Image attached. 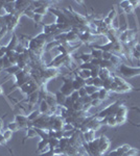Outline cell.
<instances>
[{
  "instance_id": "obj_1",
  "label": "cell",
  "mask_w": 140,
  "mask_h": 156,
  "mask_svg": "<svg viewBox=\"0 0 140 156\" xmlns=\"http://www.w3.org/2000/svg\"><path fill=\"white\" fill-rule=\"evenodd\" d=\"M125 103H126V100L115 101L114 103L110 104L109 106H107L106 108H103V110L98 112L97 114H96V118H97L98 120H101V119H103V118H107V117H115V115H116L118 108Z\"/></svg>"
},
{
  "instance_id": "obj_2",
  "label": "cell",
  "mask_w": 140,
  "mask_h": 156,
  "mask_svg": "<svg viewBox=\"0 0 140 156\" xmlns=\"http://www.w3.org/2000/svg\"><path fill=\"white\" fill-rule=\"evenodd\" d=\"M116 71L126 78H133L135 76L140 75V67H131L126 64L121 65Z\"/></svg>"
},
{
  "instance_id": "obj_3",
  "label": "cell",
  "mask_w": 140,
  "mask_h": 156,
  "mask_svg": "<svg viewBox=\"0 0 140 156\" xmlns=\"http://www.w3.org/2000/svg\"><path fill=\"white\" fill-rule=\"evenodd\" d=\"M62 79H63V85L60 87L59 91L62 93L64 96L69 97L70 95L74 92V89H73V79L74 78H71L70 76H63Z\"/></svg>"
},
{
  "instance_id": "obj_4",
  "label": "cell",
  "mask_w": 140,
  "mask_h": 156,
  "mask_svg": "<svg viewBox=\"0 0 140 156\" xmlns=\"http://www.w3.org/2000/svg\"><path fill=\"white\" fill-rule=\"evenodd\" d=\"M15 122L18 124L20 129H27V128L33 127V124L30 121H28L27 116H24V115H16Z\"/></svg>"
},
{
  "instance_id": "obj_5",
  "label": "cell",
  "mask_w": 140,
  "mask_h": 156,
  "mask_svg": "<svg viewBox=\"0 0 140 156\" xmlns=\"http://www.w3.org/2000/svg\"><path fill=\"white\" fill-rule=\"evenodd\" d=\"M98 139H99V144H98L99 154H106V152L109 150L110 146H111V141L105 134H101Z\"/></svg>"
},
{
  "instance_id": "obj_6",
  "label": "cell",
  "mask_w": 140,
  "mask_h": 156,
  "mask_svg": "<svg viewBox=\"0 0 140 156\" xmlns=\"http://www.w3.org/2000/svg\"><path fill=\"white\" fill-rule=\"evenodd\" d=\"M86 87V81L85 79L81 78L80 76H78L74 73V79H73V89L74 91H78V90L83 89Z\"/></svg>"
},
{
  "instance_id": "obj_7",
  "label": "cell",
  "mask_w": 140,
  "mask_h": 156,
  "mask_svg": "<svg viewBox=\"0 0 140 156\" xmlns=\"http://www.w3.org/2000/svg\"><path fill=\"white\" fill-rule=\"evenodd\" d=\"M19 44V40H18L17 35L15 33H13V37L11 39L10 43L6 45V48H8V51H15V48L17 47V45Z\"/></svg>"
},
{
  "instance_id": "obj_8",
  "label": "cell",
  "mask_w": 140,
  "mask_h": 156,
  "mask_svg": "<svg viewBox=\"0 0 140 156\" xmlns=\"http://www.w3.org/2000/svg\"><path fill=\"white\" fill-rule=\"evenodd\" d=\"M38 136V133H37V131H36V129L33 127H30V128H27L26 129V135L24 136V139H23V142L22 143H25L27 139H35V137H37Z\"/></svg>"
},
{
  "instance_id": "obj_9",
  "label": "cell",
  "mask_w": 140,
  "mask_h": 156,
  "mask_svg": "<svg viewBox=\"0 0 140 156\" xmlns=\"http://www.w3.org/2000/svg\"><path fill=\"white\" fill-rule=\"evenodd\" d=\"M111 76H112V72L110 71L109 69H107V68H100V69H99L98 77L100 79H103V80H106V79L111 77Z\"/></svg>"
},
{
  "instance_id": "obj_10",
  "label": "cell",
  "mask_w": 140,
  "mask_h": 156,
  "mask_svg": "<svg viewBox=\"0 0 140 156\" xmlns=\"http://www.w3.org/2000/svg\"><path fill=\"white\" fill-rule=\"evenodd\" d=\"M82 134H83V139H84L86 143H90L93 139H95V131L93 130H89L85 133H82Z\"/></svg>"
},
{
  "instance_id": "obj_11",
  "label": "cell",
  "mask_w": 140,
  "mask_h": 156,
  "mask_svg": "<svg viewBox=\"0 0 140 156\" xmlns=\"http://www.w3.org/2000/svg\"><path fill=\"white\" fill-rule=\"evenodd\" d=\"M80 41V37H78V33H76L75 31L70 30L67 32V42L71 44L72 42H78Z\"/></svg>"
},
{
  "instance_id": "obj_12",
  "label": "cell",
  "mask_w": 140,
  "mask_h": 156,
  "mask_svg": "<svg viewBox=\"0 0 140 156\" xmlns=\"http://www.w3.org/2000/svg\"><path fill=\"white\" fill-rule=\"evenodd\" d=\"M56 96V104H58V106H64L65 104V101H66V96H64V95L62 94L60 91L56 92L55 94Z\"/></svg>"
},
{
  "instance_id": "obj_13",
  "label": "cell",
  "mask_w": 140,
  "mask_h": 156,
  "mask_svg": "<svg viewBox=\"0 0 140 156\" xmlns=\"http://www.w3.org/2000/svg\"><path fill=\"white\" fill-rule=\"evenodd\" d=\"M39 92H35V93H33V94L28 96V100L27 101H28L29 105H30V107H31V105H35V104H37L38 100H39V98H40Z\"/></svg>"
},
{
  "instance_id": "obj_14",
  "label": "cell",
  "mask_w": 140,
  "mask_h": 156,
  "mask_svg": "<svg viewBox=\"0 0 140 156\" xmlns=\"http://www.w3.org/2000/svg\"><path fill=\"white\" fill-rule=\"evenodd\" d=\"M91 49V55L93 56V58H97V60H103V51L100 50V49H97V48H94V47H90Z\"/></svg>"
},
{
  "instance_id": "obj_15",
  "label": "cell",
  "mask_w": 140,
  "mask_h": 156,
  "mask_svg": "<svg viewBox=\"0 0 140 156\" xmlns=\"http://www.w3.org/2000/svg\"><path fill=\"white\" fill-rule=\"evenodd\" d=\"M74 73L76 74L78 76H80L81 78H83V79H88V78H90L91 77V71H89V70H78L76 72H74Z\"/></svg>"
},
{
  "instance_id": "obj_16",
  "label": "cell",
  "mask_w": 140,
  "mask_h": 156,
  "mask_svg": "<svg viewBox=\"0 0 140 156\" xmlns=\"http://www.w3.org/2000/svg\"><path fill=\"white\" fill-rule=\"evenodd\" d=\"M49 109H50V106L48 105V103H47L45 100H42L41 103H40V107H39L40 112H41V114L49 115Z\"/></svg>"
},
{
  "instance_id": "obj_17",
  "label": "cell",
  "mask_w": 140,
  "mask_h": 156,
  "mask_svg": "<svg viewBox=\"0 0 140 156\" xmlns=\"http://www.w3.org/2000/svg\"><path fill=\"white\" fill-rule=\"evenodd\" d=\"M98 93H99V97H98V99L99 100H101L103 102L105 100H107L108 98L110 97V92L108 91V90H106V89H99L98 90Z\"/></svg>"
},
{
  "instance_id": "obj_18",
  "label": "cell",
  "mask_w": 140,
  "mask_h": 156,
  "mask_svg": "<svg viewBox=\"0 0 140 156\" xmlns=\"http://www.w3.org/2000/svg\"><path fill=\"white\" fill-rule=\"evenodd\" d=\"M78 60H82L83 64H86V63H91L92 60H93V56L91 55V53H82L80 56H78Z\"/></svg>"
},
{
  "instance_id": "obj_19",
  "label": "cell",
  "mask_w": 140,
  "mask_h": 156,
  "mask_svg": "<svg viewBox=\"0 0 140 156\" xmlns=\"http://www.w3.org/2000/svg\"><path fill=\"white\" fill-rule=\"evenodd\" d=\"M126 115H128V107H126V105H125V104H122V105L118 108L115 117H128Z\"/></svg>"
},
{
  "instance_id": "obj_20",
  "label": "cell",
  "mask_w": 140,
  "mask_h": 156,
  "mask_svg": "<svg viewBox=\"0 0 140 156\" xmlns=\"http://www.w3.org/2000/svg\"><path fill=\"white\" fill-rule=\"evenodd\" d=\"M60 46V43L58 42V41H52V42H49L46 44V47H45V52H49L51 51L53 48H58V47Z\"/></svg>"
},
{
  "instance_id": "obj_21",
  "label": "cell",
  "mask_w": 140,
  "mask_h": 156,
  "mask_svg": "<svg viewBox=\"0 0 140 156\" xmlns=\"http://www.w3.org/2000/svg\"><path fill=\"white\" fill-rule=\"evenodd\" d=\"M48 144H49V139H41V141L38 143V149H37V151H36V152L40 153L43 150V149L46 148V147L48 146Z\"/></svg>"
},
{
  "instance_id": "obj_22",
  "label": "cell",
  "mask_w": 140,
  "mask_h": 156,
  "mask_svg": "<svg viewBox=\"0 0 140 156\" xmlns=\"http://www.w3.org/2000/svg\"><path fill=\"white\" fill-rule=\"evenodd\" d=\"M40 116H41V112H40L39 109H36V110H33V112H30V114L28 115L27 118H28V121L30 122H33L36 119H38Z\"/></svg>"
},
{
  "instance_id": "obj_23",
  "label": "cell",
  "mask_w": 140,
  "mask_h": 156,
  "mask_svg": "<svg viewBox=\"0 0 140 156\" xmlns=\"http://www.w3.org/2000/svg\"><path fill=\"white\" fill-rule=\"evenodd\" d=\"M131 148H132V147H131L130 145L125 144V145H122V146L118 147V148L116 149V151H117V152H118V154H119V155H123L126 152H128V151L130 150Z\"/></svg>"
},
{
  "instance_id": "obj_24",
  "label": "cell",
  "mask_w": 140,
  "mask_h": 156,
  "mask_svg": "<svg viewBox=\"0 0 140 156\" xmlns=\"http://www.w3.org/2000/svg\"><path fill=\"white\" fill-rule=\"evenodd\" d=\"M122 156H140V150L137 148H131L128 152H126Z\"/></svg>"
},
{
  "instance_id": "obj_25",
  "label": "cell",
  "mask_w": 140,
  "mask_h": 156,
  "mask_svg": "<svg viewBox=\"0 0 140 156\" xmlns=\"http://www.w3.org/2000/svg\"><path fill=\"white\" fill-rule=\"evenodd\" d=\"M20 70V68L18 67L17 65H14V66H11V67L6 68V69H4V71L6 72V73L8 74H12V75H15L16 73H17L18 71Z\"/></svg>"
},
{
  "instance_id": "obj_26",
  "label": "cell",
  "mask_w": 140,
  "mask_h": 156,
  "mask_svg": "<svg viewBox=\"0 0 140 156\" xmlns=\"http://www.w3.org/2000/svg\"><path fill=\"white\" fill-rule=\"evenodd\" d=\"M59 143H60V139H55V137H52V139H49L48 146L51 150H53V149H56L59 147Z\"/></svg>"
},
{
  "instance_id": "obj_27",
  "label": "cell",
  "mask_w": 140,
  "mask_h": 156,
  "mask_svg": "<svg viewBox=\"0 0 140 156\" xmlns=\"http://www.w3.org/2000/svg\"><path fill=\"white\" fill-rule=\"evenodd\" d=\"M93 85L94 87H96V89H103V79H100L99 77H96V78H94V80H93Z\"/></svg>"
},
{
  "instance_id": "obj_28",
  "label": "cell",
  "mask_w": 140,
  "mask_h": 156,
  "mask_svg": "<svg viewBox=\"0 0 140 156\" xmlns=\"http://www.w3.org/2000/svg\"><path fill=\"white\" fill-rule=\"evenodd\" d=\"M13 131H11L10 129H6V130H3L2 131V135L4 136V139H6V142H8V141H11L12 139V137H13Z\"/></svg>"
},
{
  "instance_id": "obj_29",
  "label": "cell",
  "mask_w": 140,
  "mask_h": 156,
  "mask_svg": "<svg viewBox=\"0 0 140 156\" xmlns=\"http://www.w3.org/2000/svg\"><path fill=\"white\" fill-rule=\"evenodd\" d=\"M8 129H10L11 131H13V132H17L20 128H19V126H18V124L14 121V122H11V123L8 124Z\"/></svg>"
},
{
  "instance_id": "obj_30",
  "label": "cell",
  "mask_w": 140,
  "mask_h": 156,
  "mask_svg": "<svg viewBox=\"0 0 140 156\" xmlns=\"http://www.w3.org/2000/svg\"><path fill=\"white\" fill-rule=\"evenodd\" d=\"M85 89H86V91H87V95H88V96H91L92 94H94L95 92L98 91V89H96L94 85H86Z\"/></svg>"
},
{
  "instance_id": "obj_31",
  "label": "cell",
  "mask_w": 140,
  "mask_h": 156,
  "mask_svg": "<svg viewBox=\"0 0 140 156\" xmlns=\"http://www.w3.org/2000/svg\"><path fill=\"white\" fill-rule=\"evenodd\" d=\"M74 104V101L71 99V97H67L66 98V101H65V104H64V107L67 108V109H71L72 106H73Z\"/></svg>"
},
{
  "instance_id": "obj_32",
  "label": "cell",
  "mask_w": 140,
  "mask_h": 156,
  "mask_svg": "<svg viewBox=\"0 0 140 156\" xmlns=\"http://www.w3.org/2000/svg\"><path fill=\"white\" fill-rule=\"evenodd\" d=\"M26 50H27V49H26L25 47H24L22 44H20V43L17 45V47H16V48H15V52H16V53H17V54H22V53H25Z\"/></svg>"
},
{
  "instance_id": "obj_33",
  "label": "cell",
  "mask_w": 140,
  "mask_h": 156,
  "mask_svg": "<svg viewBox=\"0 0 140 156\" xmlns=\"http://www.w3.org/2000/svg\"><path fill=\"white\" fill-rule=\"evenodd\" d=\"M107 118H108V123H107L108 126H110V127H116L118 125L115 117H107Z\"/></svg>"
},
{
  "instance_id": "obj_34",
  "label": "cell",
  "mask_w": 140,
  "mask_h": 156,
  "mask_svg": "<svg viewBox=\"0 0 140 156\" xmlns=\"http://www.w3.org/2000/svg\"><path fill=\"white\" fill-rule=\"evenodd\" d=\"M94 66L91 64V63H86V64H82L78 66V69L81 70H89V71H91L92 69H93Z\"/></svg>"
},
{
  "instance_id": "obj_35",
  "label": "cell",
  "mask_w": 140,
  "mask_h": 156,
  "mask_svg": "<svg viewBox=\"0 0 140 156\" xmlns=\"http://www.w3.org/2000/svg\"><path fill=\"white\" fill-rule=\"evenodd\" d=\"M107 17L109 18L110 20H112V21H114V20L116 19L117 17H118V15H117V12H116V10H115V8H112V11L109 13V15H108Z\"/></svg>"
},
{
  "instance_id": "obj_36",
  "label": "cell",
  "mask_w": 140,
  "mask_h": 156,
  "mask_svg": "<svg viewBox=\"0 0 140 156\" xmlns=\"http://www.w3.org/2000/svg\"><path fill=\"white\" fill-rule=\"evenodd\" d=\"M43 16H40V15H36L35 14V16H33V22L36 23V26H38L39 24H41L42 23V21H43Z\"/></svg>"
},
{
  "instance_id": "obj_37",
  "label": "cell",
  "mask_w": 140,
  "mask_h": 156,
  "mask_svg": "<svg viewBox=\"0 0 140 156\" xmlns=\"http://www.w3.org/2000/svg\"><path fill=\"white\" fill-rule=\"evenodd\" d=\"M115 119L118 125H123L128 122V117H115Z\"/></svg>"
},
{
  "instance_id": "obj_38",
  "label": "cell",
  "mask_w": 140,
  "mask_h": 156,
  "mask_svg": "<svg viewBox=\"0 0 140 156\" xmlns=\"http://www.w3.org/2000/svg\"><path fill=\"white\" fill-rule=\"evenodd\" d=\"M73 129H76V128H74V126L72 125V124L65 123V125L63 126V131H70V130H73Z\"/></svg>"
},
{
  "instance_id": "obj_39",
  "label": "cell",
  "mask_w": 140,
  "mask_h": 156,
  "mask_svg": "<svg viewBox=\"0 0 140 156\" xmlns=\"http://www.w3.org/2000/svg\"><path fill=\"white\" fill-rule=\"evenodd\" d=\"M103 104V101L99 100V99H95V100H92L91 101V106L92 107H98Z\"/></svg>"
},
{
  "instance_id": "obj_40",
  "label": "cell",
  "mask_w": 140,
  "mask_h": 156,
  "mask_svg": "<svg viewBox=\"0 0 140 156\" xmlns=\"http://www.w3.org/2000/svg\"><path fill=\"white\" fill-rule=\"evenodd\" d=\"M70 97H71V99L74 101V102H76V101L80 99V95H78V91H74L71 95H70Z\"/></svg>"
},
{
  "instance_id": "obj_41",
  "label": "cell",
  "mask_w": 140,
  "mask_h": 156,
  "mask_svg": "<svg viewBox=\"0 0 140 156\" xmlns=\"http://www.w3.org/2000/svg\"><path fill=\"white\" fill-rule=\"evenodd\" d=\"M118 5H119V8H121L123 10V8H126V6L130 5V1H129V0H123V1L119 2Z\"/></svg>"
},
{
  "instance_id": "obj_42",
  "label": "cell",
  "mask_w": 140,
  "mask_h": 156,
  "mask_svg": "<svg viewBox=\"0 0 140 156\" xmlns=\"http://www.w3.org/2000/svg\"><path fill=\"white\" fill-rule=\"evenodd\" d=\"M62 137H64V131L61 130V131H56L55 132V139H61Z\"/></svg>"
},
{
  "instance_id": "obj_43",
  "label": "cell",
  "mask_w": 140,
  "mask_h": 156,
  "mask_svg": "<svg viewBox=\"0 0 140 156\" xmlns=\"http://www.w3.org/2000/svg\"><path fill=\"white\" fill-rule=\"evenodd\" d=\"M112 54H113V53H111V52L103 51V60H110V58H111Z\"/></svg>"
},
{
  "instance_id": "obj_44",
  "label": "cell",
  "mask_w": 140,
  "mask_h": 156,
  "mask_svg": "<svg viewBox=\"0 0 140 156\" xmlns=\"http://www.w3.org/2000/svg\"><path fill=\"white\" fill-rule=\"evenodd\" d=\"M78 95H80V98H83V97L88 96V95H87V91H86L85 87H83V89L78 90Z\"/></svg>"
},
{
  "instance_id": "obj_45",
  "label": "cell",
  "mask_w": 140,
  "mask_h": 156,
  "mask_svg": "<svg viewBox=\"0 0 140 156\" xmlns=\"http://www.w3.org/2000/svg\"><path fill=\"white\" fill-rule=\"evenodd\" d=\"M6 143H8V142H6V139H4V136L1 134V135H0V145H1V146L6 147Z\"/></svg>"
},
{
  "instance_id": "obj_46",
  "label": "cell",
  "mask_w": 140,
  "mask_h": 156,
  "mask_svg": "<svg viewBox=\"0 0 140 156\" xmlns=\"http://www.w3.org/2000/svg\"><path fill=\"white\" fill-rule=\"evenodd\" d=\"M106 156H121V155H119L118 152L116 151V149H115V150H113V151H111V152L108 153Z\"/></svg>"
},
{
  "instance_id": "obj_47",
  "label": "cell",
  "mask_w": 140,
  "mask_h": 156,
  "mask_svg": "<svg viewBox=\"0 0 140 156\" xmlns=\"http://www.w3.org/2000/svg\"><path fill=\"white\" fill-rule=\"evenodd\" d=\"M93 80H94V79L92 77L86 79V80H85L86 81V85H93Z\"/></svg>"
},
{
  "instance_id": "obj_48",
  "label": "cell",
  "mask_w": 140,
  "mask_h": 156,
  "mask_svg": "<svg viewBox=\"0 0 140 156\" xmlns=\"http://www.w3.org/2000/svg\"><path fill=\"white\" fill-rule=\"evenodd\" d=\"M90 97H91L92 100H95V99H98V97H99V93H98V91H97V92H95V93H94V94H92Z\"/></svg>"
},
{
  "instance_id": "obj_49",
  "label": "cell",
  "mask_w": 140,
  "mask_h": 156,
  "mask_svg": "<svg viewBox=\"0 0 140 156\" xmlns=\"http://www.w3.org/2000/svg\"><path fill=\"white\" fill-rule=\"evenodd\" d=\"M3 128H4V123H3V120L0 119V130L3 131Z\"/></svg>"
},
{
  "instance_id": "obj_50",
  "label": "cell",
  "mask_w": 140,
  "mask_h": 156,
  "mask_svg": "<svg viewBox=\"0 0 140 156\" xmlns=\"http://www.w3.org/2000/svg\"><path fill=\"white\" fill-rule=\"evenodd\" d=\"M131 109L132 110H135V112H139L140 114V107H136V106H133V107H131Z\"/></svg>"
},
{
  "instance_id": "obj_51",
  "label": "cell",
  "mask_w": 140,
  "mask_h": 156,
  "mask_svg": "<svg viewBox=\"0 0 140 156\" xmlns=\"http://www.w3.org/2000/svg\"><path fill=\"white\" fill-rule=\"evenodd\" d=\"M3 94V90H2V87H0V95H2Z\"/></svg>"
},
{
  "instance_id": "obj_52",
  "label": "cell",
  "mask_w": 140,
  "mask_h": 156,
  "mask_svg": "<svg viewBox=\"0 0 140 156\" xmlns=\"http://www.w3.org/2000/svg\"><path fill=\"white\" fill-rule=\"evenodd\" d=\"M98 156H106L105 154H100V155H98Z\"/></svg>"
},
{
  "instance_id": "obj_53",
  "label": "cell",
  "mask_w": 140,
  "mask_h": 156,
  "mask_svg": "<svg viewBox=\"0 0 140 156\" xmlns=\"http://www.w3.org/2000/svg\"><path fill=\"white\" fill-rule=\"evenodd\" d=\"M1 134H2V131H1V130H0V135H1Z\"/></svg>"
},
{
  "instance_id": "obj_54",
  "label": "cell",
  "mask_w": 140,
  "mask_h": 156,
  "mask_svg": "<svg viewBox=\"0 0 140 156\" xmlns=\"http://www.w3.org/2000/svg\"><path fill=\"white\" fill-rule=\"evenodd\" d=\"M0 28H1V27H0Z\"/></svg>"
},
{
  "instance_id": "obj_55",
  "label": "cell",
  "mask_w": 140,
  "mask_h": 156,
  "mask_svg": "<svg viewBox=\"0 0 140 156\" xmlns=\"http://www.w3.org/2000/svg\"><path fill=\"white\" fill-rule=\"evenodd\" d=\"M0 146H1V145H0Z\"/></svg>"
},
{
  "instance_id": "obj_56",
  "label": "cell",
  "mask_w": 140,
  "mask_h": 156,
  "mask_svg": "<svg viewBox=\"0 0 140 156\" xmlns=\"http://www.w3.org/2000/svg\"><path fill=\"white\" fill-rule=\"evenodd\" d=\"M121 156H122V155H121Z\"/></svg>"
}]
</instances>
